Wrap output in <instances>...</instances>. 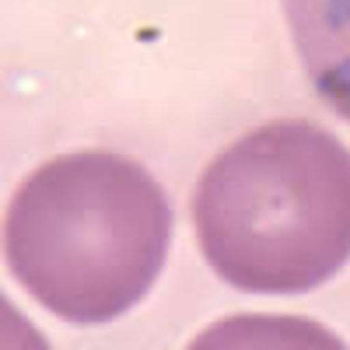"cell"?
<instances>
[{
    "mask_svg": "<svg viewBox=\"0 0 350 350\" xmlns=\"http://www.w3.org/2000/svg\"><path fill=\"white\" fill-rule=\"evenodd\" d=\"M203 259L249 295H301L350 259V151L308 120L239 137L193 189Z\"/></svg>",
    "mask_w": 350,
    "mask_h": 350,
    "instance_id": "cell-1",
    "label": "cell"
},
{
    "mask_svg": "<svg viewBox=\"0 0 350 350\" xmlns=\"http://www.w3.org/2000/svg\"><path fill=\"white\" fill-rule=\"evenodd\" d=\"M172 245V203L116 151H74L18 186L4 249L14 280L74 326L112 323L154 287Z\"/></svg>",
    "mask_w": 350,
    "mask_h": 350,
    "instance_id": "cell-2",
    "label": "cell"
},
{
    "mask_svg": "<svg viewBox=\"0 0 350 350\" xmlns=\"http://www.w3.org/2000/svg\"><path fill=\"white\" fill-rule=\"evenodd\" d=\"M284 14L315 95L350 123V0H284Z\"/></svg>",
    "mask_w": 350,
    "mask_h": 350,
    "instance_id": "cell-3",
    "label": "cell"
}]
</instances>
